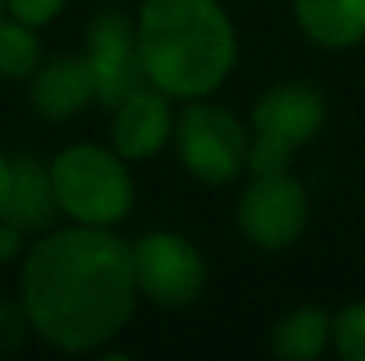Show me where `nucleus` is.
Listing matches in <instances>:
<instances>
[{
  "label": "nucleus",
  "mask_w": 365,
  "mask_h": 361,
  "mask_svg": "<svg viewBox=\"0 0 365 361\" xmlns=\"http://www.w3.org/2000/svg\"><path fill=\"white\" fill-rule=\"evenodd\" d=\"M131 244L110 227L53 231L29 248L21 308L29 326L61 351H93L114 340L135 308Z\"/></svg>",
  "instance_id": "1"
},
{
  "label": "nucleus",
  "mask_w": 365,
  "mask_h": 361,
  "mask_svg": "<svg viewBox=\"0 0 365 361\" xmlns=\"http://www.w3.org/2000/svg\"><path fill=\"white\" fill-rule=\"evenodd\" d=\"M135 36L145 78L163 96L199 100L235 64V28L217 0H145Z\"/></svg>",
  "instance_id": "2"
},
{
  "label": "nucleus",
  "mask_w": 365,
  "mask_h": 361,
  "mask_svg": "<svg viewBox=\"0 0 365 361\" xmlns=\"http://www.w3.org/2000/svg\"><path fill=\"white\" fill-rule=\"evenodd\" d=\"M57 206L86 227H118L135 206V181L118 152L71 145L50 163Z\"/></svg>",
  "instance_id": "3"
},
{
  "label": "nucleus",
  "mask_w": 365,
  "mask_h": 361,
  "mask_svg": "<svg viewBox=\"0 0 365 361\" xmlns=\"http://www.w3.org/2000/svg\"><path fill=\"white\" fill-rule=\"evenodd\" d=\"M327 120V103L316 89L287 82L273 85L252 110L255 142L248 149L252 174H280L291 163V152L319 135Z\"/></svg>",
  "instance_id": "4"
},
{
  "label": "nucleus",
  "mask_w": 365,
  "mask_h": 361,
  "mask_svg": "<svg viewBox=\"0 0 365 361\" xmlns=\"http://www.w3.org/2000/svg\"><path fill=\"white\" fill-rule=\"evenodd\" d=\"M181 163L210 184H227L248 167V131L231 110L213 103H192L174 127Z\"/></svg>",
  "instance_id": "5"
},
{
  "label": "nucleus",
  "mask_w": 365,
  "mask_h": 361,
  "mask_svg": "<svg viewBox=\"0 0 365 361\" xmlns=\"http://www.w3.org/2000/svg\"><path fill=\"white\" fill-rule=\"evenodd\" d=\"M309 224L305 188L287 174H255L238 199V227L255 248L280 251L302 238Z\"/></svg>",
  "instance_id": "6"
},
{
  "label": "nucleus",
  "mask_w": 365,
  "mask_h": 361,
  "mask_svg": "<svg viewBox=\"0 0 365 361\" xmlns=\"http://www.w3.org/2000/svg\"><path fill=\"white\" fill-rule=\"evenodd\" d=\"M131 262H135V287L163 308L192 305L202 294L206 262L192 248V241L163 231L145 234L138 238V244H131Z\"/></svg>",
  "instance_id": "7"
},
{
  "label": "nucleus",
  "mask_w": 365,
  "mask_h": 361,
  "mask_svg": "<svg viewBox=\"0 0 365 361\" xmlns=\"http://www.w3.org/2000/svg\"><path fill=\"white\" fill-rule=\"evenodd\" d=\"M89 68H93V82H96V103L114 110L121 100H128L135 89L149 85L145 68H142V53H138V36L135 25L124 11H107L96 14L89 25Z\"/></svg>",
  "instance_id": "8"
},
{
  "label": "nucleus",
  "mask_w": 365,
  "mask_h": 361,
  "mask_svg": "<svg viewBox=\"0 0 365 361\" xmlns=\"http://www.w3.org/2000/svg\"><path fill=\"white\" fill-rule=\"evenodd\" d=\"M167 100L170 96H163L160 89L142 85L114 107V149L121 159H145L163 149V142L174 135Z\"/></svg>",
  "instance_id": "9"
},
{
  "label": "nucleus",
  "mask_w": 365,
  "mask_h": 361,
  "mask_svg": "<svg viewBox=\"0 0 365 361\" xmlns=\"http://www.w3.org/2000/svg\"><path fill=\"white\" fill-rule=\"evenodd\" d=\"M36 114L46 120H68L82 114L96 100L93 68L86 57H53L50 64L32 71L29 85Z\"/></svg>",
  "instance_id": "10"
},
{
  "label": "nucleus",
  "mask_w": 365,
  "mask_h": 361,
  "mask_svg": "<svg viewBox=\"0 0 365 361\" xmlns=\"http://www.w3.org/2000/svg\"><path fill=\"white\" fill-rule=\"evenodd\" d=\"M57 213L61 206L53 195L50 167H43L36 156H14L11 159V195H7L0 220L18 227L21 234H36V231H46L57 220Z\"/></svg>",
  "instance_id": "11"
},
{
  "label": "nucleus",
  "mask_w": 365,
  "mask_h": 361,
  "mask_svg": "<svg viewBox=\"0 0 365 361\" xmlns=\"http://www.w3.org/2000/svg\"><path fill=\"white\" fill-rule=\"evenodd\" d=\"M302 32L323 46H351L365 39V0H294Z\"/></svg>",
  "instance_id": "12"
},
{
  "label": "nucleus",
  "mask_w": 365,
  "mask_h": 361,
  "mask_svg": "<svg viewBox=\"0 0 365 361\" xmlns=\"http://www.w3.org/2000/svg\"><path fill=\"white\" fill-rule=\"evenodd\" d=\"M330 315L323 308H298L291 315H284L273 326L269 347L277 358H291V361H312L319 358L330 344Z\"/></svg>",
  "instance_id": "13"
},
{
  "label": "nucleus",
  "mask_w": 365,
  "mask_h": 361,
  "mask_svg": "<svg viewBox=\"0 0 365 361\" xmlns=\"http://www.w3.org/2000/svg\"><path fill=\"white\" fill-rule=\"evenodd\" d=\"M39 68V43L29 25L0 18V75L4 78H32Z\"/></svg>",
  "instance_id": "14"
},
{
  "label": "nucleus",
  "mask_w": 365,
  "mask_h": 361,
  "mask_svg": "<svg viewBox=\"0 0 365 361\" xmlns=\"http://www.w3.org/2000/svg\"><path fill=\"white\" fill-rule=\"evenodd\" d=\"M330 337L341 358L365 361V301H355L344 312H337V319L330 323Z\"/></svg>",
  "instance_id": "15"
},
{
  "label": "nucleus",
  "mask_w": 365,
  "mask_h": 361,
  "mask_svg": "<svg viewBox=\"0 0 365 361\" xmlns=\"http://www.w3.org/2000/svg\"><path fill=\"white\" fill-rule=\"evenodd\" d=\"M4 7L11 11L14 21L29 25V28H39L46 21H53L64 7V0H4Z\"/></svg>",
  "instance_id": "16"
},
{
  "label": "nucleus",
  "mask_w": 365,
  "mask_h": 361,
  "mask_svg": "<svg viewBox=\"0 0 365 361\" xmlns=\"http://www.w3.org/2000/svg\"><path fill=\"white\" fill-rule=\"evenodd\" d=\"M29 333V315L21 305H11L0 298V351H14L25 344Z\"/></svg>",
  "instance_id": "17"
},
{
  "label": "nucleus",
  "mask_w": 365,
  "mask_h": 361,
  "mask_svg": "<svg viewBox=\"0 0 365 361\" xmlns=\"http://www.w3.org/2000/svg\"><path fill=\"white\" fill-rule=\"evenodd\" d=\"M18 248H21V231L0 220V262L14 258V255H18Z\"/></svg>",
  "instance_id": "18"
},
{
  "label": "nucleus",
  "mask_w": 365,
  "mask_h": 361,
  "mask_svg": "<svg viewBox=\"0 0 365 361\" xmlns=\"http://www.w3.org/2000/svg\"><path fill=\"white\" fill-rule=\"evenodd\" d=\"M7 195H11V159L0 152V213L7 206Z\"/></svg>",
  "instance_id": "19"
},
{
  "label": "nucleus",
  "mask_w": 365,
  "mask_h": 361,
  "mask_svg": "<svg viewBox=\"0 0 365 361\" xmlns=\"http://www.w3.org/2000/svg\"><path fill=\"white\" fill-rule=\"evenodd\" d=\"M0 18H4V0H0Z\"/></svg>",
  "instance_id": "20"
}]
</instances>
